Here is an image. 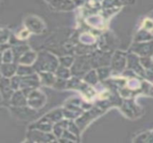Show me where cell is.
Segmentation results:
<instances>
[{
  "mask_svg": "<svg viewBox=\"0 0 153 143\" xmlns=\"http://www.w3.org/2000/svg\"><path fill=\"white\" fill-rule=\"evenodd\" d=\"M45 96L39 91H32L28 95L27 103L33 108H40L45 103Z\"/></svg>",
  "mask_w": 153,
  "mask_h": 143,
  "instance_id": "1",
  "label": "cell"
},
{
  "mask_svg": "<svg viewBox=\"0 0 153 143\" xmlns=\"http://www.w3.org/2000/svg\"><path fill=\"white\" fill-rule=\"evenodd\" d=\"M54 140V137L50 134L45 133L43 132H32L30 136V141L36 143L50 142Z\"/></svg>",
  "mask_w": 153,
  "mask_h": 143,
  "instance_id": "2",
  "label": "cell"
},
{
  "mask_svg": "<svg viewBox=\"0 0 153 143\" xmlns=\"http://www.w3.org/2000/svg\"><path fill=\"white\" fill-rule=\"evenodd\" d=\"M11 103L13 106H14L16 107H21L25 106L27 104V100H26V98H25L23 92L17 91L14 94H13L12 98H11Z\"/></svg>",
  "mask_w": 153,
  "mask_h": 143,
  "instance_id": "3",
  "label": "cell"
},
{
  "mask_svg": "<svg viewBox=\"0 0 153 143\" xmlns=\"http://www.w3.org/2000/svg\"><path fill=\"white\" fill-rule=\"evenodd\" d=\"M0 88H1V93H2V96L4 97V99H9L12 96V93H11L12 87L6 82H2Z\"/></svg>",
  "mask_w": 153,
  "mask_h": 143,
  "instance_id": "4",
  "label": "cell"
},
{
  "mask_svg": "<svg viewBox=\"0 0 153 143\" xmlns=\"http://www.w3.org/2000/svg\"><path fill=\"white\" fill-rule=\"evenodd\" d=\"M24 143H35L34 142H32V141H27V142H25Z\"/></svg>",
  "mask_w": 153,
  "mask_h": 143,
  "instance_id": "5",
  "label": "cell"
},
{
  "mask_svg": "<svg viewBox=\"0 0 153 143\" xmlns=\"http://www.w3.org/2000/svg\"><path fill=\"white\" fill-rule=\"evenodd\" d=\"M49 143H58V142H57L56 141H55V140H53V141H51V142H49Z\"/></svg>",
  "mask_w": 153,
  "mask_h": 143,
  "instance_id": "6",
  "label": "cell"
}]
</instances>
